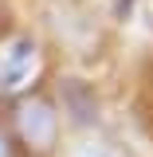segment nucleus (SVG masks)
I'll list each match as a JSON object with an SVG mask.
<instances>
[{"instance_id":"nucleus-1","label":"nucleus","mask_w":153,"mask_h":157,"mask_svg":"<svg viewBox=\"0 0 153 157\" xmlns=\"http://www.w3.org/2000/svg\"><path fill=\"white\" fill-rule=\"evenodd\" d=\"M36 67V43L32 39H12L0 51V86L4 90H20Z\"/></svg>"}]
</instances>
